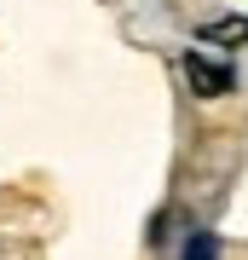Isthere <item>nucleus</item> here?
<instances>
[{"instance_id":"nucleus-1","label":"nucleus","mask_w":248,"mask_h":260,"mask_svg":"<svg viewBox=\"0 0 248 260\" xmlns=\"http://www.w3.org/2000/svg\"><path fill=\"white\" fill-rule=\"evenodd\" d=\"M185 260H220V237L214 232H191L185 237Z\"/></svg>"}]
</instances>
